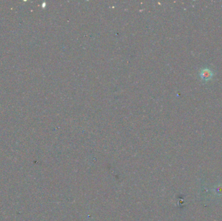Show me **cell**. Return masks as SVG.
<instances>
[{
	"instance_id": "cell-1",
	"label": "cell",
	"mask_w": 222,
	"mask_h": 221,
	"mask_svg": "<svg viewBox=\"0 0 222 221\" xmlns=\"http://www.w3.org/2000/svg\"><path fill=\"white\" fill-rule=\"evenodd\" d=\"M212 75H213L212 72L209 69H208V68L203 69L200 73V76L201 79L205 80H208L209 79H211L212 77Z\"/></svg>"
}]
</instances>
